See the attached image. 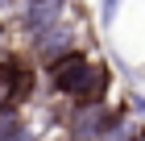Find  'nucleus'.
Listing matches in <instances>:
<instances>
[{
  "mask_svg": "<svg viewBox=\"0 0 145 141\" xmlns=\"http://www.w3.org/2000/svg\"><path fill=\"white\" fill-rule=\"evenodd\" d=\"M120 9H124V0H100V29H112L116 25V17H120Z\"/></svg>",
  "mask_w": 145,
  "mask_h": 141,
  "instance_id": "nucleus-6",
  "label": "nucleus"
},
{
  "mask_svg": "<svg viewBox=\"0 0 145 141\" xmlns=\"http://www.w3.org/2000/svg\"><path fill=\"white\" fill-rule=\"evenodd\" d=\"M67 17H75V0H21L8 29L17 42H25V37H33V33L50 29V25L67 21Z\"/></svg>",
  "mask_w": 145,
  "mask_h": 141,
  "instance_id": "nucleus-3",
  "label": "nucleus"
},
{
  "mask_svg": "<svg viewBox=\"0 0 145 141\" xmlns=\"http://www.w3.org/2000/svg\"><path fill=\"white\" fill-rule=\"evenodd\" d=\"M120 104H124V108H129V112H133V116L145 125V91H137V87H133V91H129V96H124Z\"/></svg>",
  "mask_w": 145,
  "mask_h": 141,
  "instance_id": "nucleus-7",
  "label": "nucleus"
},
{
  "mask_svg": "<svg viewBox=\"0 0 145 141\" xmlns=\"http://www.w3.org/2000/svg\"><path fill=\"white\" fill-rule=\"evenodd\" d=\"M129 141H145V125H141V129H137V133H133Z\"/></svg>",
  "mask_w": 145,
  "mask_h": 141,
  "instance_id": "nucleus-11",
  "label": "nucleus"
},
{
  "mask_svg": "<svg viewBox=\"0 0 145 141\" xmlns=\"http://www.w3.org/2000/svg\"><path fill=\"white\" fill-rule=\"evenodd\" d=\"M17 9H21V0H0V17H12Z\"/></svg>",
  "mask_w": 145,
  "mask_h": 141,
  "instance_id": "nucleus-10",
  "label": "nucleus"
},
{
  "mask_svg": "<svg viewBox=\"0 0 145 141\" xmlns=\"http://www.w3.org/2000/svg\"><path fill=\"white\" fill-rule=\"evenodd\" d=\"M4 141H42V133H37V125H33V120H25L21 129L12 133V137H4Z\"/></svg>",
  "mask_w": 145,
  "mask_h": 141,
  "instance_id": "nucleus-8",
  "label": "nucleus"
},
{
  "mask_svg": "<svg viewBox=\"0 0 145 141\" xmlns=\"http://www.w3.org/2000/svg\"><path fill=\"white\" fill-rule=\"evenodd\" d=\"M79 46H83V25H79L75 17H67V21H58V25H50V29L33 33V37H25L21 54L42 71V66H50L54 58L71 54V50H79Z\"/></svg>",
  "mask_w": 145,
  "mask_h": 141,
  "instance_id": "nucleus-2",
  "label": "nucleus"
},
{
  "mask_svg": "<svg viewBox=\"0 0 145 141\" xmlns=\"http://www.w3.org/2000/svg\"><path fill=\"white\" fill-rule=\"evenodd\" d=\"M137 129H141V120L124 108V104H112V116H108V125H104V137L100 141H129Z\"/></svg>",
  "mask_w": 145,
  "mask_h": 141,
  "instance_id": "nucleus-5",
  "label": "nucleus"
},
{
  "mask_svg": "<svg viewBox=\"0 0 145 141\" xmlns=\"http://www.w3.org/2000/svg\"><path fill=\"white\" fill-rule=\"evenodd\" d=\"M46 91L62 104H87V100H108L112 96V66L100 54H91L87 46H79L71 54L54 58L50 66H42Z\"/></svg>",
  "mask_w": 145,
  "mask_h": 141,
  "instance_id": "nucleus-1",
  "label": "nucleus"
},
{
  "mask_svg": "<svg viewBox=\"0 0 145 141\" xmlns=\"http://www.w3.org/2000/svg\"><path fill=\"white\" fill-rule=\"evenodd\" d=\"M8 50H12V29H8V21L0 17V58L8 54Z\"/></svg>",
  "mask_w": 145,
  "mask_h": 141,
  "instance_id": "nucleus-9",
  "label": "nucleus"
},
{
  "mask_svg": "<svg viewBox=\"0 0 145 141\" xmlns=\"http://www.w3.org/2000/svg\"><path fill=\"white\" fill-rule=\"evenodd\" d=\"M108 116H112V100L67 104V108H62V137L67 141H100Z\"/></svg>",
  "mask_w": 145,
  "mask_h": 141,
  "instance_id": "nucleus-4",
  "label": "nucleus"
}]
</instances>
